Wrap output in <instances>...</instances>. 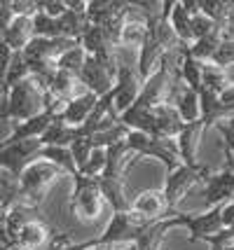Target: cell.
Returning <instances> with one entry per match:
<instances>
[{"label":"cell","mask_w":234,"mask_h":250,"mask_svg":"<svg viewBox=\"0 0 234 250\" xmlns=\"http://www.w3.org/2000/svg\"><path fill=\"white\" fill-rule=\"evenodd\" d=\"M215 126H218V131L223 133V138H225V150H227V168H232V171H234V126L225 124V122H218Z\"/></svg>","instance_id":"obj_38"},{"label":"cell","mask_w":234,"mask_h":250,"mask_svg":"<svg viewBox=\"0 0 234 250\" xmlns=\"http://www.w3.org/2000/svg\"><path fill=\"white\" fill-rule=\"evenodd\" d=\"M38 159L54 164V166H59L61 171H66L70 175H78V166H75V159L70 154V147H43Z\"/></svg>","instance_id":"obj_29"},{"label":"cell","mask_w":234,"mask_h":250,"mask_svg":"<svg viewBox=\"0 0 234 250\" xmlns=\"http://www.w3.org/2000/svg\"><path fill=\"white\" fill-rule=\"evenodd\" d=\"M91 150H96V143H94V136H85V138H78V141L70 143V154L75 159V166H78V173L82 171V166L87 164Z\"/></svg>","instance_id":"obj_34"},{"label":"cell","mask_w":234,"mask_h":250,"mask_svg":"<svg viewBox=\"0 0 234 250\" xmlns=\"http://www.w3.org/2000/svg\"><path fill=\"white\" fill-rule=\"evenodd\" d=\"M152 225H155V220H148L143 215L134 213V210L112 213V220L108 222V227L103 229V234L96 241H99L101 246H106V248H112V246L124 243V241L136 243Z\"/></svg>","instance_id":"obj_3"},{"label":"cell","mask_w":234,"mask_h":250,"mask_svg":"<svg viewBox=\"0 0 234 250\" xmlns=\"http://www.w3.org/2000/svg\"><path fill=\"white\" fill-rule=\"evenodd\" d=\"M85 59H87V54H85V49L78 44V47L68 49L64 56H59L56 68H59V70H66V73H70V75H75V80H78L80 70H82V65H85Z\"/></svg>","instance_id":"obj_33"},{"label":"cell","mask_w":234,"mask_h":250,"mask_svg":"<svg viewBox=\"0 0 234 250\" xmlns=\"http://www.w3.org/2000/svg\"><path fill=\"white\" fill-rule=\"evenodd\" d=\"M230 87L227 84V77H225V70L218 68L213 63H201V87L199 89H206V91H213V94H223L225 89Z\"/></svg>","instance_id":"obj_31"},{"label":"cell","mask_w":234,"mask_h":250,"mask_svg":"<svg viewBox=\"0 0 234 250\" xmlns=\"http://www.w3.org/2000/svg\"><path fill=\"white\" fill-rule=\"evenodd\" d=\"M134 7H131V2H127V0H89L87 2V21L91 26H106V23H110L112 19H117V17H127V14H131Z\"/></svg>","instance_id":"obj_13"},{"label":"cell","mask_w":234,"mask_h":250,"mask_svg":"<svg viewBox=\"0 0 234 250\" xmlns=\"http://www.w3.org/2000/svg\"><path fill=\"white\" fill-rule=\"evenodd\" d=\"M232 225H234V199L223 206V229L232 227Z\"/></svg>","instance_id":"obj_44"},{"label":"cell","mask_w":234,"mask_h":250,"mask_svg":"<svg viewBox=\"0 0 234 250\" xmlns=\"http://www.w3.org/2000/svg\"><path fill=\"white\" fill-rule=\"evenodd\" d=\"M49 234H52V231H49L43 222L33 220V222H28V225L19 231L17 243H19L23 250H40V248H45V243L49 241Z\"/></svg>","instance_id":"obj_25"},{"label":"cell","mask_w":234,"mask_h":250,"mask_svg":"<svg viewBox=\"0 0 234 250\" xmlns=\"http://www.w3.org/2000/svg\"><path fill=\"white\" fill-rule=\"evenodd\" d=\"M12 56H14V52H12L10 47H7V42L0 38V82H2V77L7 73V68H10Z\"/></svg>","instance_id":"obj_42"},{"label":"cell","mask_w":234,"mask_h":250,"mask_svg":"<svg viewBox=\"0 0 234 250\" xmlns=\"http://www.w3.org/2000/svg\"><path fill=\"white\" fill-rule=\"evenodd\" d=\"M178 220L183 227L190 229V241L192 243L213 239L223 231V206L209 208L204 215H183V213H178Z\"/></svg>","instance_id":"obj_10"},{"label":"cell","mask_w":234,"mask_h":250,"mask_svg":"<svg viewBox=\"0 0 234 250\" xmlns=\"http://www.w3.org/2000/svg\"><path fill=\"white\" fill-rule=\"evenodd\" d=\"M120 68V65H117ZM117 68L112 65H106L103 61H99L96 56H87L85 59V65L80 70L78 82L87 84L94 96H106L112 87H115V77H117Z\"/></svg>","instance_id":"obj_9"},{"label":"cell","mask_w":234,"mask_h":250,"mask_svg":"<svg viewBox=\"0 0 234 250\" xmlns=\"http://www.w3.org/2000/svg\"><path fill=\"white\" fill-rule=\"evenodd\" d=\"M234 21V2H232V10H230V23Z\"/></svg>","instance_id":"obj_46"},{"label":"cell","mask_w":234,"mask_h":250,"mask_svg":"<svg viewBox=\"0 0 234 250\" xmlns=\"http://www.w3.org/2000/svg\"><path fill=\"white\" fill-rule=\"evenodd\" d=\"M14 19V12H12V0H0V38L5 35L7 26Z\"/></svg>","instance_id":"obj_41"},{"label":"cell","mask_w":234,"mask_h":250,"mask_svg":"<svg viewBox=\"0 0 234 250\" xmlns=\"http://www.w3.org/2000/svg\"><path fill=\"white\" fill-rule=\"evenodd\" d=\"M183 120H180L178 110L171 103H162L155 108V138L159 141H176L178 133L183 131Z\"/></svg>","instance_id":"obj_19"},{"label":"cell","mask_w":234,"mask_h":250,"mask_svg":"<svg viewBox=\"0 0 234 250\" xmlns=\"http://www.w3.org/2000/svg\"><path fill=\"white\" fill-rule=\"evenodd\" d=\"M96 103H99V96H94L91 91H87V94H82L78 98H70L59 112V120L68 124V126H82L85 122L89 120Z\"/></svg>","instance_id":"obj_17"},{"label":"cell","mask_w":234,"mask_h":250,"mask_svg":"<svg viewBox=\"0 0 234 250\" xmlns=\"http://www.w3.org/2000/svg\"><path fill=\"white\" fill-rule=\"evenodd\" d=\"M232 248H234V243H232Z\"/></svg>","instance_id":"obj_48"},{"label":"cell","mask_w":234,"mask_h":250,"mask_svg":"<svg viewBox=\"0 0 234 250\" xmlns=\"http://www.w3.org/2000/svg\"><path fill=\"white\" fill-rule=\"evenodd\" d=\"M167 103H171L173 108L178 110L183 124L197 122L201 117V112H199V96H197V91H192L190 87H180V82L171 87Z\"/></svg>","instance_id":"obj_16"},{"label":"cell","mask_w":234,"mask_h":250,"mask_svg":"<svg viewBox=\"0 0 234 250\" xmlns=\"http://www.w3.org/2000/svg\"><path fill=\"white\" fill-rule=\"evenodd\" d=\"M211 178V171L206 168V166H185V164H180L176 171H171L167 175V183H164V199H167V208L169 213H173V208L178 204L183 196L188 194L190 189L194 185H201V183H206ZM176 215V213H173Z\"/></svg>","instance_id":"obj_5"},{"label":"cell","mask_w":234,"mask_h":250,"mask_svg":"<svg viewBox=\"0 0 234 250\" xmlns=\"http://www.w3.org/2000/svg\"><path fill=\"white\" fill-rule=\"evenodd\" d=\"M45 94L35 84L33 77H26L2 96L0 101V120H14V124L26 122L45 110Z\"/></svg>","instance_id":"obj_2"},{"label":"cell","mask_w":234,"mask_h":250,"mask_svg":"<svg viewBox=\"0 0 234 250\" xmlns=\"http://www.w3.org/2000/svg\"><path fill=\"white\" fill-rule=\"evenodd\" d=\"M223 40H225V33H211L206 38H199V40H194L190 44V54L194 56L199 63H211L213 54H215V49L220 47Z\"/></svg>","instance_id":"obj_28"},{"label":"cell","mask_w":234,"mask_h":250,"mask_svg":"<svg viewBox=\"0 0 234 250\" xmlns=\"http://www.w3.org/2000/svg\"><path fill=\"white\" fill-rule=\"evenodd\" d=\"M75 75H70L66 70H59L52 75L49 80V87H47V94L54 98V101H61V103H68L70 101V94H73V87H75Z\"/></svg>","instance_id":"obj_27"},{"label":"cell","mask_w":234,"mask_h":250,"mask_svg":"<svg viewBox=\"0 0 234 250\" xmlns=\"http://www.w3.org/2000/svg\"><path fill=\"white\" fill-rule=\"evenodd\" d=\"M35 213H38V208L31 206V204H12L10 210H7V234H10L12 243H17V236H19V231H21L28 222H33Z\"/></svg>","instance_id":"obj_23"},{"label":"cell","mask_w":234,"mask_h":250,"mask_svg":"<svg viewBox=\"0 0 234 250\" xmlns=\"http://www.w3.org/2000/svg\"><path fill=\"white\" fill-rule=\"evenodd\" d=\"M176 0H164L162 5V14L152 19V21L145 23V40L143 47H141V54H138V77L141 80H148V77L155 73L159 59L169 52H176L178 49L180 40L176 38V33L169 23V17H171V7H173Z\"/></svg>","instance_id":"obj_1"},{"label":"cell","mask_w":234,"mask_h":250,"mask_svg":"<svg viewBox=\"0 0 234 250\" xmlns=\"http://www.w3.org/2000/svg\"><path fill=\"white\" fill-rule=\"evenodd\" d=\"M199 5V14L209 17L211 21L220 23L230 31V10H232V2H225V0H197Z\"/></svg>","instance_id":"obj_30"},{"label":"cell","mask_w":234,"mask_h":250,"mask_svg":"<svg viewBox=\"0 0 234 250\" xmlns=\"http://www.w3.org/2000/svg\"><path fill=\"white\" fill-rule=\"evenodd\" d=\"M124 143L138 157H155L159 162H164L169 173L176 171L180 166V157H178V150H176L173 141H159V138H152V136L141 133V131H129V136H127Z\"/></svg>","instance_id":"obj_6"},{"label":"cell","mask_w":234,"mask_h":250,"mask_svg":"<svg viewBox=\"0 0 234 250\" xmlns=\"http://www.w3.org/2000/svg\"><path fill=\"white\" fill-rule=\"evenodd\" d=\"M40 150H43V143L38 138L21 143H0V171H7L12 180L19 183L26 166L38 162Z\"/></svg>","instance_id":"obj_7"},{"label":"cell","mask_w":234,"mask_h":250,"mask_svg":"<svg viewBox=\"0 0 234 250\" xmlns=\"http://www.w3.org/2000/svg\"><path fill=\"white\" fill-rule=\"evenodd\" d=\"M12 12L14 17H35L38 0H12Z\"/></svg>","instance_id":"obj_40"},{"label":"cell","mask_w":234,"mask_h":250,"mask_svg":"<svg viewBox=\"0 0 234 250\" xmlns=\"http://www.w3.org/2000/svg\"><path fill=\"white\" fill-rule=\"evenodd\" d=\"M204 129H206V126H204L201 117L197 122H190V124L183 126V131H180L178 138H176V150H178L180 164H185V166H197V147H199Z\"/></svg>","instance_id":"obj_15"},{"label":"cell","mask_w":234,"mask_h":250,"mask_svg":"<svg viewBox=\"0 0 234 250\" xmlns=\"http://www.w3.org/2000/svg\"><path fill=\"white\" fill-rule=\"evenodd\" d=\"M103 168H106V150L103 147H96V150H91L89 159L87 164L82 166V175H89V178H99L103 173Z\"/></svg>","instance_id":"obj_36"},{"label":"cell","mask_w":234,"mask_h":250,"mask_svg":"<svg viewBox=\"0 0 234 250\" xmlns=\"http://www.w3.org/2000/svg\"><path fill=\"white\" fill-rule=\"evenodd\" d=\"M101 199L112 208V213H124L131 210V201L127 196V180L122 178H110V175H99Z\"/></svg>","instance_id":"obj_18"},{"label":"cell","mask_w":234,"mask_h":250,"mask_svg":"<svg viewBox=\"0 0 234 250\" xmlns=\"http://www.w3.org/2000/svg\"><path fill=\"white\" fill-rule=\"evenodd\" d=\"M131 210L148 220H155V222L173 218V213H169L167 199H164V192H162V189H145V192H141V194L131 201Z\"/></svg>","instance_id":"obj_14"},{"label":"cell","mask_w":234,"mask_h":250,"mask_svg":"<svg viewBox=\"0 0 234 250\" xmlns=\"http://www.w3.org/2000/svg\"><path fill=\"white\" fill-rule=\"evenodd\" d=\"M78 141V126H68L59 120V115L54 117V122L49 124V129L43 133V147H70V143Z\"/></svg>","instance_id":"obj_21"},{"label":"cell","mask_w":234,"mask_h":250,"mask_svg":"<svg viewBox=\"0 0 234 250\" xmlns=\"http://www.w3.org/2000/svg\"><path fill=\"white\" fill-rule=\"evenodd\" d=\"M178 54H180V77H183L185 87H190L192 91H199V87H201V63L190 54V44H185V42L178 44Z\"/></svg>","instance_id":"obj_22"},{"label":"cell","mask_w":234,"mask_h":250,"mask_svg":"<svg viewBox=\"0 0 234 250\" xmlns=\"http://www.w3.org/2000/svg\"><path fill=\"white\" fill-rule=\"evenodd\" d=\"M0 250H5V246H2V243H0Z\"/></svg>","instance_id":"obj_47"},{"label":"cell","mask_w":234,"mask_h":250,"mask_svg":"<svg viewBox=\"0 0 234 250\" xmlns=\"http://www.w3.org/2000/svg\"><path fill=\"white\" fill-rule=\"evenodd\" d=\"M141 77L138 70H134L131 65H120L117 68V77H115V112L117 117L122 115L124 110H129L136 103V98L141 94Z\"/></svg>","instance_id":"obj_11"},{"label":"cell","mask_w":234,"mask_h":250,"mask_svg":"<svg viewBox=\"0 0 234 250\" xmlns=\"http://www.w3.org/2000/svg\"><path fill=\"white\" fill-rule=\"evenodd\" d=\"M75 187H73V196H70V208L78 213L82 220H94L101 213V187L99 178H89V175H73Z\"/></svg>","instance_id":"obj_8"},{"label":"cell","mask_w":234,"mask_h":250,"mask_svg":"<svg viewBox=\"0 0 234 250\" xmlns=\"http://www.w3.org/2000/svg\"><path fill=\"white\" fill-rule=\"evenodd\" d=\"M169 23H171V28H173V33H176V38H178L180 42H185V44L194 42V35H192V14L188 12L185 2H173Z\"/></svg>","instance_id":"obj_24"},{"label":"cell","mask_w":234,"mask_h":250,"mask_svg":"<svg viewBox=\"0 0 234 250\" xmlns=\"http://www.w3.org/2000/svg\"><path fill=\"white\" fill-rule=\"evenodd\" d=\"M59 175H61V168L54 164L43 162V159L33 162L31 166H26V171L19 178V199H28L31 206L38 208V204L45 196V189Z\"/></svg>","instance_id":"obj_4"},{"label":"cell","mask_w":234,"mask_h":250,"mask_svg":"<svg viewBox=\"0 0 234 250\" xmlns=\"http://www.w3.org/2000/svg\"><path fill=\"white\" fill-rule=\"evenodd\" d=\"M213 65H218V68H225V65H232L234 63V40L232 38H225L220 47L215 49V54L211 59Z\"/></svg>","instance_id":"obj_37"},{"label":"cell","mask_w":234,"mask_h":250,"mask_svg":"<svg viewBox=\"0 0 234 250\" xmlns=\"http://www.w3.org/2000/svg\"><path fill=\"white\" fill-rule=\"evenodd\" d=\"M26 77H31L28 63H26V59H23L21 52H14V56H12V61H10V68H7V73H5L2 82H0V94L5 96L14 84H19V82L26 80Z\"/></svg>","instance_id":"obj_26"},{"label":"cell","mask_w":234,"mask_h":250,"mask_svg":"<svg viewBox=\"0 0 234 250\" xmlns=\"http://www.w3.org/2000/svg\"><path fill=\"white\" fill-rule=\"evenodd\" d=\"M7 210H10V208L0 204V243H2L5 248L12 246V239H10V234H7Z\"/></svg>","instance_id":"obj_43"},{"label":"cell","mask_w":234,"mask_h":250,"mask_svg":"<svg viewBox=\"0 0 234 250\" xmlns=\"http://www.w3.org/2000/svg\"><path fill=\"white\" fill-rule=\"evenodd\" d=\"M87 250H110V248H106V246H101L99 241L94 239V243H91V246H89V248H87Z\"/></svg>","instance_id":"obj_45"},{"label":"cell","mask_w":234,"mask_h":250,"mask_svg":"<svg viewBox=\"0 0 234 250\" xmlns=\"http://www.w3.org/2000/svg\"><path fill=\"white\" fill-rule=\"evenodd\" d=\"M38 12H43L52 19H59L61 14H66V0H38Z\"/></svg>","instance_id":"obj_39"},{"label":"cell","mask_w":234,"mask_h":250,"mask_svg":"<svg viewBox=\"0 0 234 250\" xmlns=\"http://www.w3.org/2000/svg\"><path fill=\"white\" fill-rule=\"evenodd\" d=\"M33 38H61V35H59V28H56V19L47 17L43 12H35Z\"/></svg>","instance_id":"obj_35"},{"label":"cell","mask_w":234,"mask_h":250,"mask_svg":"<svg viewBox=\"0 0 234 250\" xmlns=\"http://www.w3.org/2000/svg\"><path fill=\"white\" fill-rule=\"evenodd\" d=\"M234 196V171L225 166V171L220 173H211V178L204 183V199L209 208L225 206L230 204Z\"/></svg>","instance_id":"obj_12"},{"label":"cell","mask_w":234,"mask_h":250,"mask_svg":"<svg viewBox=\"0 0 234 250\" xmlns=\"http://www.w3.org/2000/svg\"><path fill=\"white\" fill-rule=\"evenodd\" d=\"M2 40L12 52H23V47L33 40V17H14Z\"/></svg>","instance_id":"obj_20"},{"label":"cell","mask_w":234,"mask_h":250,"mask_svg":"<svg viewBox=\"0 0 234 250\" xmlns=\"http://www.w3.org/2000/svg\"><path fill=\"white\" fill-rule=\"evenodd\" d=\"M145 21L143 19H127L122 28V35H120V44L124 47H143V40H145Z\"/></svg>","instance_id":"obj_32"}]
</instances>
